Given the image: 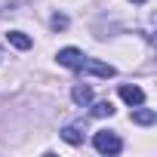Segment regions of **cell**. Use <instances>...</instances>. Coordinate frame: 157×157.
Here are the masks:
<instances>
[{"mask_svg": "<svg viewBox=\"0 0 157 157\" xmlns=\"http://www.w3.org/2000/svg\"><path fill=\"white\" fill-rule=\"evenodd\" d=\"M93 145H96L99 154H120V151H123V142H120L114 132H108V129L96 132V136H93Z\"/></svg>", "mask_w": 157, "mask_h": 157, "instance_id": "1", "label": "cell"}, {"mask_svg": "<svg viewBox=\"0 0 157 157\" xmlns=\"http://www.w3.org/2000/svg\"><path fill=\"white\" fill-rule=\"evenodd\" d=\"M74 71H90L96 77H114V65H105V62H96V59H86V56L77 62Z\"/></svg>", "mask_w": 157, "mask_h": 157, "instance_id": "2", "label": "cell"}, {"mask_svg": "<svg viewBox=\"0 0 157 157\" xmlns=\"http://www.w3.org/2000/svg\"><path fill=\"white\" fill-rule=\"evenodd\" d=\"M120 99H123L126 105H142V102H145V93H142L139 86H120Z\"/></svg>", "mask_w": 157, "mask_h": 157, "instance_id": "3", "label": "cell"}, {"mask_svg": "<svg viewBox=\"0 0 157 157\" xmlns=\"http://www.w3.org/2000/svg\"><path fill=\"white\" fill-rule=\"evenodd\" d=\"M62 139H65L68 145H80V142H83V129L77 126V123H71V126L62 129Z\"/></svg>", "mask_w": 157, "mask_h": 157, "instance_id": "4", "label": "cell"}, {"mask_svg": "<svg viewBox=\"0 0 157 157\" xmlns=\"http://www.w3.org/2000/svg\"><path fill=\"white\" fill-rule=\"evenodd\" d=\"M71 99H74L77 105H90V102H93V90L80 83V86H74V90H71Z\"/></svg>", "mask_w": 157, "mask_h": 157, "instance_id": "5", "label": "cell"}, {"mask_svg": "<svg viewBox=\"0 0 157 157\" xmlns=\"http://www.w3.org/2000/svg\"><path fill=\"white\" fill-rule=\"evenodd\" d=\"M6 40H10L13 46H19V49H28V46H31V37H25L22 31H10V34H6Z\"/></svg>", "mask_w": 157, "mask_h": 157, "instance_id": "6", "label": "cell"}, {"mask_svg": "<svg viewBox=\"0 0 157 157\" xmlns=\"http://www.w3.org/2000/svg\"><path fill=\"white\" fill-rule=\"evenodd\" d=\"M154 117H157V114H154V111H148V108H142V111H136V114H132V120H136V123H142V126L154 123Z\"/></svg>", "mask_w": 157, "mask_h": 157, "instance_id": "7", "label": "cell"}, {"mask_svg": "<svg viewBox=\"0 0 157 157\" xmlns=\"http://www.w3.org/2000/svg\"><path fill=\"white\" fill-rule=\"evenodd\" d=\"M111 114H114V105L111 102H99L93 108V117H111Z\"/></svg>", "mask_w": 157, "mask_h": 157, "instance_id": "8", "label": "cell"}, {"mask_svg": "<svg viewBox=\"0 0 157 157\" xmlns=\"http://www.w3.org/2000/svg\"><path fill=\"white\" fill-rule=\"evenodd\" d=\"M52 25H56V28H65V25H68V19H65V16H56V19H52Z\"/></svg>", "mask_w": 157, "mask_h": 157, "instance_id": "9", "label": "cell"}, {"mask_svg": "<svg viewBox=\"0 0 157 157\" xmlns=\"http://www.w3.org/2000/svg\"><path fill=\"white\" fill-rule=\"evenodd\" d=\"M136 3H145V0H136Z\"/></svg>", "mask_w": 157, "mask_h": 157, "instance_id": "10", "label": "cell"}]
</instances>
